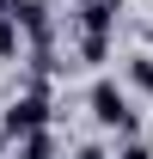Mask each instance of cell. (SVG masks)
Masks as SVG:
<instances>
[{
  "instance_id": "4fadbf2b",
  "label": "cell",
  "mask_w": 153,
  "mask_h": 159,
  "mask_svg": "<svg viewBox=\"0 0 153 159\" xmlns=\"http://www.w3.org/2000/svg\"><path fill=\"white\" fill-rule=\"evenodd\" d=\"M147 43H153V19H147Z\"/></svg>"
},
{
  "instance_id": "6da1fadb",
  "label": "cell",
  "mask_w": 153,
  "mask_h": 159,
  "mask_svg": "<svg viewBox=\"0 0 153 159\" xmlns=\"http://www.w3.org/2000/svg\"><path fill=\"white\" fill-rule=\"evenodd\" d=\"M86 110H92V122L104 129V135H123V141H135V104H129V92L116 86V80H98L92 92H86Z\"/></svg>"
},
{
  "instance_id": "52a82bcc",
  "label": "cell",
  "mask_w": 153,
  "mask_h": 159,
  "mask_svg": "<svg viewBox=\"0 0 153 159\" xmlns=\"http://www.w3.org/2000/svg\"><path fill=\"white\" fill-rule=\"evenodd\" d=\"M104 55H110V37H104V31H80V61H86V67H98Z\"/></svg>"
},
{
  "instance_id": "7a4b0ae2",
  "label": "cell",
  "mask_w": 153,
  "mask_h": 159,
  "mask_svg": "<svg viewBox=\"0 0 153 159\" xmlns=\"http://www.w3.org/2000/svg\"><path fill=\"white\" fill-rule=\"evenodd\" d=\"M49 92H19V98L0 110V129H6V141H25V135H37V129H49Z\"/></svg>"
},
{
  "instance_id": "5b68a950",
  "label": "cell",
  "mask_w": 153,
  "mask_h": 159,
  "mask_svg": "<svg viewBox=\"0 0 153 159\" xmlns=\"http://www.w3.org/2000/svg\"><path fill=\"white\" fill-rule=\"evenodd\" d=\"M12 159H61V153H55V135H49V129H37V135L12 141Z\"/></svg>"
},
{
  "instance_id": "7c38bea8",
  "label": "cell",
  "mask_w": 153,
  "mask_h": 159,
  "mask_svg": "<svg viewBox=\"0 0 153 159\" xmlns=\"http://www.w3.org/2000/svg\"><path fill=\"white\" fill-rule=\"evenodd\" d=\"M0 12H12V0H0Z\"/></svg>"
},
{
  "instance_id": "277c9868",
  "label": "cell",
  "mask_w": 153,
  "mask_h": 159,
  "mask_svg": "<svg viewBox=\"0 0 153 159\" xmlns=\"http://www.w3.org/2000/svg\"><path fill=\"white\" fill-rule=\"evenodd\" d=\"M116 12H123V0H74V31H116Z\"/></svg>"
},
{
  "instance_id": "8fae6325",
  "label": "cell",
  "mask_w": 153,
  "mask_h": 159,
  "mask_svg": "<svg viewBox=\"0 0 153 159\" xmlns=\"http://www.w3.org/2000/svg\"><path fill=\"white\" fill-rule=\"evenodd\" d=\"M6 153H12V141H6V129H0V159H6Z\"/></svg>"
},
{
  "instance_id": "8992f818",
  "label": "cell",
  "mask_w": 153,
  "mask_h": 159,
  "mask_svg": "<svg viewBox=\"0 0 153 159\" xmlns=\"http://www.w3.org/2000/svg\"><path fill=\"white\" fill-rule=\"evenodd\" d=\"M129 86L141 92V98H153V55L141 49V55H129Z\"/></svg>"
},
{
  "instance_id": "9c48e42d",
  "label": "cell",
  "mask_w": 153,
  "mask_h": 159,
  "mask_svg": "<svg viewBox=\"0 0 153 159\" xmlns=\"http://www.w3.org/2000/svg\"><path fill=\"white\" fill-rule=\"evenodd\" d=\"M116 159H153V147H147V141H123V153H116Z\"/></svg>"
},
{
  "instance_id": "3957f363",
  "label": "cell",
  "mask_w": 153,
  "mask_h": 159,
  "mask_svg": "<svg viewBox=\"0 0 153 159\" xmlns=\"http://www.w3.org/2000/svg\"><path fill=\"white\" fill-rule=\"evenodd\" d=\"M6 19L19 25V37L31 43V49H49L55 43V19H49V0H12V12Z\"/></svg>"
},
{
  "instance_id": "ba28073f",
  "label": "cell",
  "mask_w": 153,
  "mask_h": 159,
  "mask_svg": "<svg viewBox=\"0 0 153 159\" xmlns=\"http://www.w3.org/2000/svg\"><path fill=\"white\" fill-rule=\"evenodd\" d=\"M19 49H25V37H19V25L0 12V61H19Z\"/></svg>"
},
{
  "instance_id": "30bf717a",
  "label": "cell",
  "mask_w": 153,
  "mask_h": 159,
  "mask_svg": "<svg viewBox=\"0 0 153 159\" xmlns=\"http://www.w3.org/2000/svg\"><path fill=\"white\" fill-rule=\"evenodd\" d=\"M74 159H110V153H104V147H98V141H86V147H80Z\"/></svg>"
}]
</instances>
